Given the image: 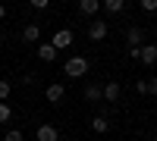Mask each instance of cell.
<instances>
[{
  "mask_svg": "<svg viewBox=\"0 0 157 141\" xmlns=\"http://www.w3.org/2000/svg\"><path fill=\"white\" fill-rule=\"evenodd\" d=\"M38 57H41L44 63H54L57 60V47L54 44H41V47H38Z\"/></svg>",
  "mask_w": 157,
  "mask_h": 141,
  "instance_id": "30bf717a",
  "label": "cell"
},
{
  "mask_svg": "<svg viewBox=\"0 0 157 141\" xmlns=\"http://www.w3.org/2000/svg\"><path fill=\"white\" fill-rule=\"evenodd\" d=\"M138 60L145 63V66H154L157 63V44H141L138 47Z\"/></svg>",
  "mask_w": 157,
  "mask_h": 141,
  "instance_id": "277c9868",
  "label": "cell"
},
{
  "mask_svg": "<svg viewBox=\"0 0 157 141\" xmlns=\"http://www.w3.org/2000/svg\"><path fill=\"white\" fill-rule=\"evenodd\" d=\"M10 91H13V85H10V82H0V104H6Z\"/></svg>",
  "mask_w": 157,
  "mask_h": 141,
  "instance_id": "2e32d148",
  "label": "cell"
},
{
  "mask_svg": "<svg viewBox=\"0 0 157 141\" xmlns=\"http://www.w3.org/2000/svg\"><path fill=\"white\" fill-rule=\"evenodd\" d=\"M148 94H157V75H154V79L148 82Z\"/></svg>",
  "mask_w": 157,
  "mask_h": 141,
  "instance_id": "ffe728a7",
  "label": "cell"
},
{
  "mask_svg": "<svg viewBox=\"0 0 157 141\" xmlns=\"http://www.w3.org/2000/svg\"><path fill=\"white\" fill-rule=\"evenodd\" d=\"M3 141H22V132H19V129H10V132L3 135Z\"/></svg>",
  "mask_w": 157,
  "mask_h": 141,
  "instance_id": "ac0fdd59",
  "label": "cell"
},
{
  "mask_svg": "<svg viewBox=\"0 0 157 141\" xmlns=\"http://www.w3.org/2000/svg\"><path fill=\"white\" fill-rule=\"evenodd\" d=\"M22 38H25V41H29V44H35L38 38H41V25L29 22V25H25V28H22Z\"/></svg>",
  "mask_w": 157,
  "mask_h": 141,
  "instance_id": "52a82bcc",
  "label": "cell"
},
{
  "mask_svg": "<svg viewBox=\"0 0 157 141\" xmlns=\"http://www.w3.org/2000/svg\"><path fill=\"white\" fill-rule=\"evenodd\" d=\"M72 38H75L72 28H57V35H54V41H50V44H54L57 50H66V47L72 44Z\"/></svg>",
  "mask_w": 157,
  "mask_h": 141,
  "instance_id": "7a4b0ae2",
  "label": "cell"
},
{
  "mask_svg": "<svg viewBox=\"0 0 157 141\" xmlns=\"http://www.w3.org/2000/svg\"><path fill=\"white\" fill-rule=\"evenodd\" d=\"M135 91H138V94H148V82L138 79V82H135Z\"/></svg>",
  "mask_w": 157,
  "mask_h": 141,
  "instance_id": "d6986e66",
  "label": "cell"
},
{
  "mask_svg": "<svg viewBox=\"0 0 157 141\" xmlns=\"http://www.w3.org/2000/svg\"><path fill=\"white\" fill-rule=\"evenodd\" d=\"M85 97H88V100H101V97H104V88L88 85V88H85Z\"/></svg>",
  "mask_w": 157,
  "mask_h": 141,
  "instance_id": "5bb4252c",
  "label": "cell"
},
{
  "mask_svg": "<svg viewBox=\"0 0 157 141\" xmlns=\"http://www.w3.org/2000/svg\"><path fill=\"white\" fill-rule=\"evenodd\" d=\"M63 72H66L69 79H82V75L88 72V60L85 57H69L66 63H63Z\"/></svg>",
  "mask_w": 157,
  "mask_h": 141,
  "instance_id": "6da1fadb",
  "label": "cell"
},
{
  "mask_svg": "<svg viewBox=\"0 0 157 141\" xmlns=\"http://www.w3.org/2000/svg\"><path fill=\"white\" fill-rule=\"evenodd\" d=\"M91 129H94L98 135H104V132H107V129H110V122H107V119H104V116H94V119H91Z\"/></svg>",
  "mask_w": 157,
  "mask_h": 141,
  "instance_id": "7c38bea8",
  "label": "cell"
},
{
  "mask_svg": "<svg viewBox=\"0 0 157 141\" xmlns=\"http://www.w3.org/2000/svg\"><path fill=\"white\" fill-rule=\"evenodd\" d=\"M98 9H101L98 0H82V3H78V13H82V16H98Z\"/></svg>",
  "mask_w": 157,
  "mask_h": 141,
  "instance_id": "9c48e42d",
  "label": "cell"
},
{
  "mask_svg": "<svg viewBox=\"0 0 157 141\" xmlns=\"http://www.w3.org/2000/svg\"><path fill=\"white\" fill-rule=\"evenodd\" d=\"M126 41H129V50L141 47V44H145V28H141V25H132V28L126 32Z\"/></svg>",
  "mask_w": 157,
  "mask_h": 141,
  "instance_id": "3957f363",
  "label": "cell"
},
{
  "mask_svg": "<svg viewBox=\"0 0 157 141\" xmlns=\"http://www.w3.org/2000/svg\"><path fill=\"white\" fill-rule=\"evenodd\" d=\"M38 141H60L54 125H38Z\"/></svg>",
  "mask_w": 157,
  "mask_h": 141,
  "instance_id": "ba28073f",
  "label": "cell"
},
{
  "mask_svg": "<svg viewBox=\"0 0 157 141\" xmlns=\"http://www.w3.org/2000/svg\"><path fill=\"white\" fill-rule=\"evenodd\" d=\"M104 100H110V104L120 100V85H116V82H110L107 88H104Z\"/></svg>",
  "mask_w": 157,
  "mask_h": 141,
  "instance_id": "8fae6325",
  "label": "cell"
},
{
  "mask_svg": "<svg viewBox=\"0 0 157 141\" xmlns=\"http://www.w3.org/2000/svg\"><path fill=\"white\" fill-rule=\"evenodd\" d=\"M3 16H6V6H3V3H0V19H3Z\"/></svg>",
  "mask_w": 157,
  "mask_h": 141,
  "instance_id": "44dd1931",
  "label": "cell"
},
{
  "mask_svg": "<svg viewBox=\"0 0 157 141\" xmlns=\"http://www.w3.org/2000/svg\"><path fill=\"white\" fill-rule=\"evenodd\" d=\"M0 41H3V32H0Z\"/></svg>",
  "mask_w": 157,
  "mask_h": 141,
  "instance_id": "7402d4cb",
  "label": "cell"
},
{
  "mask_svg": "<svg viewBox=\"0 0 157 141\" xmlns=\"http://www.w3.org/2000/svg\"><path fill=\"white\" fill-rule=\"evenodd\" d=\"M10 119H13V107H10V104H0V125L10 122Z\"/></svg>",
  "mask_w": 157,
  "mask_h": 141,
  "instance_id": "9a60e30c",
  "label": "cell"
},
{
  "mask_svg": "<svg viewBox=\"0 0 157 141\" xmlns=\"http://www.w3.org/2000/svg\"><path fill=\"white\" fill-rule=\"evenodd\" d=\"M141 9H145V13H157V0H141V3H138Z\"/></svg>",
  "mask_w": 157,
  "mask_h": 141,
  "instance_id": "e0dca14e",
  "label": "cell"
},
{
  "mask_svg": "<svg viewBox=\"0 0 157 141\" xmlns=\"http://www.w3.org/2000/svg\"><path fill=\"white\" fill-rule=\"evenodd\" d=\"M107 32H110L107 22H98V19H94V22L88 25V38H91V41H104V38H107Z\"/></svg>",
  "mask_w": 157,
  "mask_h": 141,
  "instance_id": "5b68a950",
  "label": "cell"
},
{
  "mask_svg": "<svg viewBox=\"0 0 157 141\" xmlns=\"http://www.w3.org/2000/svg\"><path fill=\"white\" fill-rule=\"evenodd\" d=\"M104 9H107V13H123V9H126V0H107Z\"/></svg>",
  "mask_w": 157,
  "mask_h": 141,
  "instance_id": "4fadbf2b",
  "label": "cell"
},
{
  "mask_svg": "<svg viewBox=\"0 0 157 141\" xmlns=\"http://www.w3.org/2000/svg\"><path fill=\"white\" fill-rule=\"evenodd\" d=\"M63 94H66V88H63V85H47V91H44V97L50 100V104H60Z\"/></svg>",
  "mask_w": 157,
  "mask_h": 141,
  "instance_id": "8992f818",
  "label": "cell"
}]
</instances>
